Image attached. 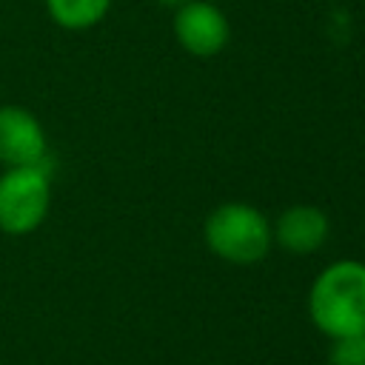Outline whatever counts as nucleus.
<instances>
[{
  "mask_svg": "<svg viewBox=\"0 0 365 365\" xmlns=\"http://www.w3.org/2000/svg\"><path fill=\"white\" fill-rule=\"evenodd\" d=\"M311 319L328 336L365 334V265L342 259L328 265L311 285Z\"/></svg>",
  "mask_w": 365,
  "mask_h": 365,
  "instance_id": "obj_1",
  "label": "nucleus"
},
{
  "mask_svg": "<svg viewBox=\"0 0 365 365\" xmlns=\"http://www.w3.org/2000/svg\"><path fill=\"white\" fill-rule=\"evenodd\" d=\"M274 240L271 222L265 214L248 202H222L205 220V242L208 248L237 265L257 262L268 254Z\"/></svg>",
  "mask_w": 365,
  "mask_h": 365,
  "instance_id": "obj_2",
  "label": "nucleus"
},
{
  "mask_svg": "<svg viewBox=\"0 0 365 365\" xmlns=\"http://www.w3.org/2000/svg\"><path fill=\"white\" fill-rule=\"evenodd\" d=\"M51 205V171L48 163L14 165L0 174V231L29 234L34 231Z\"/></svg>",
  "mask_w": 365,
  "mask_h": 365,
  "instance_id": "obj_3",
  "label": "nucleus"
},
{
  "mask_svg": "<svg viewBox=\"0 0 365 365\" xmlns=\"http://www.w3.org/2000/svg\"><path fill=\"white\" fill-rule=\"evenodd\" d=\"M174 37L194 57H214L228 46L231 26L220 6L208 0H185L174 14Z\"/></svg>",
  "mask_w": 365,
  "mask_h": 365,
  "instance_id": "obj_4",
  "label": "nucleus"
},
{
  "mask_svg": "<svg viewBox=\"0 0 365 365\" xmlns=\"http://www.w3.org/2000/svg\"><path fill=\"white\" fill-rule=\"evenodd\" d=\"M0 163L6 168L48 163L46 131L23 106H0Z\"/></svg>",
  "mask_w": 365,
  "mask_h": 365,
  "instance_id": "obj_5",
  "label": "nucleus"
},
{
  "mask_svg": "<svg viewBox=\"0 0 365 365\" xmlns=\"http://www.w3.org/2000/svg\"><path fill=\"white\" fill-rule=\"evenodd\" d=\"M274 240L291 254H311L328 240V217L314 205H291L271 228Z\"/></svg>",
  "mask_w": 365,
  "mask_h": 365,
  "instance_id": "obj_6",
  "label": "nucleus"
},
{
  "mask_svg": "<svg viewBox=\"0 0 365 365\" xmlns=\"http://www.w3.org/2000/svg\"><path fill=\"white\" fill-rule=\"evenodd\" d=\"M111 9V0H46L48 17L68 31H83L97 26Z\"/></svg>",
  "mask_w": 365,
  "mask_h": 365,
  "instance_id": "obj_7",
  "label": "nucleus"
},
{
  "mask_svg": "<svg viewBox=\"0 0 365 365\" xmlns=\"http://www.w3.org/2000/svg\"><path fill=\"white\" fill-rule=\"evenodd\" d=\"M331 365H365V334H351L334 339Z\"/></svg>",
  "mask_w": 365,
  "mask_h": 365,
  "instance_id": "obj_8",
  "label": "nucleus"
},
{
  "mask_svg": "<svg viewBox=\"0 0 365 365\" xmlns=\"http://www.w3.org/2000/svg\"><path fill=\"white\" fill-rule=\"evenodd\" d=\"M165 3H174V6H182L185 0H165Z\"/></svg>",
  "mask_w": 365,
  "mask_h": 365,
  "instance_id": "obj_9",
  "label": "nucleus"
}]
</instances>
